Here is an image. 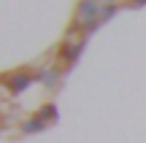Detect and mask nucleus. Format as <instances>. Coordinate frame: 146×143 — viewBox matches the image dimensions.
Instances as JSON below:
<instances>
[{
	"mask_svg": "<svg viewBox=\"0 0 146 143\" xmlns=\"http://www.w3.org/2000/svg\"><path fill=\"white\" fill-rule=\"evenodd\" d=\"M3 81H5V86H8V92H11V95H19V92H25L27 86H30L33 76L22 70V73H11V76H3Z\"/></svg>",
	"mask_w": 146,
	"mask_h": 143,
	"instance_id": "1",
	"label": "nucleus"
},
{
	"mask_svg": "<svg viewBox=\"0 0 146 143\" xmlns=\"http://www.w3.org/2000/svg\"><path fill=\"white\" fill-rule=\"evenodd\" d=\"M98 11H100V3L98 0H81L76 8V22H95L98 19Z\"/></svg>",
	"mask_w": 146,
	"mask_h": 143,
	"instance_id": "2",
	"label": "nucleus"
},
{
	"mask_svg": "<svg viewBox=\"0 0 146 143\" xmlns=\"http://www.w3.org/2000/svg\"><path fill=\"white\" fill-rule=\"evenodd\" d=\"M81 49H84V43H70V46H65L62 49V59H68V62L73 65L78 59V54H81Z\"/></svg>",
	"mask_w": 146,
	"mask_h": 143,
	"instance_id": "3",
	"label": "nucleus"
},
{
	"mask_svg": "<svg viewBox=\"0 0 146 143\" xmlns=\"http://www.w3.org/2000/svg\"><path fill=\"white\" fill-rule=\"evenodd\" d=\"M41 130H46V122H43V119H38V116L22 124V132H41Z\"/></svg>",
	"mask_w": 146,
	"mask_h": 143,
	"instance_id": "4",
	"label": "nucleus"
},
{
	"mask_svg": "<svg viewBox=\"0 0 146 143\" xmlns=\"http://www.w3.org/2000/svg\"><path fill=\"white\" fill-rule=\"evenodd\" d=\"M57 78H60V70H57V68H52L49 73H41V81H43L46 86H54V84H57Z\"/></svg>",
	"mask_w": 146,
	"mask_h": 143,
	"instance_id": "5",
	"label": "nucleus"
},
{
	"mask_svg": "<svg viewBox=\"0 0 146 143\" xmlns=\"http://www.w3.org/2000/svg\"><path fill=\"white\" fill-rule=\"evenodd\" d=\"M38 119H43V122H46V119L54 122V119H57V108H54V105H43L41 113H38Z\"/></svg>",
	"mask_w": 146,
	"mask_h": 143,
	"instance_id": "6",
	"label": "nucleus"
},
{
	"mask_svg": "<svg viewBox=\"0 0 146 143\" xmlns=\"http://www.w3.org/2000/svg\"><path fill=\"white\" fill-rule=\"evenodd\" d=\"M130 5H146V0H130Z\"/></svg>",
	"mask_w": 146,
	"mask_h": 143,
	"instance_id": "7",
	"label": "nucleus"
}]
</instances>
